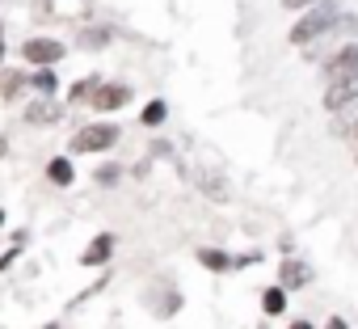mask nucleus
I'll return each mask as SVG.
<instances>
[{"instance_id": "nucleus-25", "label": "nucleus", "mask_w": 358, "mask_h": 329, "mask_svg": "<svg viewBox=\"0 0 358 329\" xmlns=\"http://www.w3.org/2000/svg\"><path fill=\"white\" fill-rule=\"evenodd\" d=\"M0 224H5V211H0Z\"/></svg>"}, {"instance_id": "nucleus-18", "label": "nucleus", "mask_w": 358, "mask_h": 329, "mask_svg": "<svg viewBox=\"0 0 358 329\" xmlns=\"http://www.w3.org/2000/svg\"><path fill=\"white\" fill-rule=\"evenodd\" d=\"M93 178H97V186H118V178H122V169H118V164H101V169H97Z\"/></svg>"}, {"instance_id": "nucleus-9", "label": "nucleus", "mask_w": 358, "mask_h": 329, "mask_svg": "<svg viewBox=\"0 0 358 329\" xmlns=\"http://www.w3.org/2000/svg\"><path fill=\"white\" fill-rule=\"evenodd\" d=\"M26 122H34V127L59 122V106L55 102H34V106H26Z\"/></svg>"}, {"instance_id": "nucleus-1", "label": "nucleus", "mask_w": 358, "mask_h": 329, "mask_svg": "<svg viewBox=\"0 0 358 329\" xmlns=\"http://www.w3.org/2000/svg\"><path fill=\"white\" fill-rule=\"evenodd\" d=\"M341 0H324V5H316V9H308L295 26H291V34H287V43L291 47H299V51H308L312 43H320L324 34H333L337 26H341Z\"/></svg>"}, {"instance_id": "nucleus-14", "label": "nucleus", "mask_w": 358, "mask_h": 329, "mask_svg": "<svg viewBox=\"0 0 358 329\" xmlns=\"http://www.w3.org/2000/svg\"><path fill=\"white\" fill-rule=\"evenodd\" d=\"M333 135L358 148V110H354V114H345V118H333Z\"/></svg>"}, {"instance_id": "nucleus-6", "label": "nucleus", "mask_w": 358, "mask_h": 329, "mask_svg": "<svg viewBox=\"0 0 358 329\" xmlns=\"http://www.w3.org/2000/svg\"><path fill=\"white\" fill-rule=\"evenodd\" d=\"M312 283V266L308 262H299V258H287L282 266H278V287H287V291H299V287H308Z\"/></svg>"}, {"instance_id": "nucleus-12", "label": "nucleus", "mask_w": 358, "mask_h": 329, "mask_svg": "<svg viewBox=\"0 0 358 329\" xmlns=\"http://www.w3.org/2000/svg\"><path fill=\"white\" fill-rule=\"evenodd\" d=\"M47 178H51V186H72V160L68 156H55L51 164H47Z\"/></svg>"}, {"instance_id": "nucleus-21", "label": "nucleus", "mask_w": 358, "mask_h": 329, "mask_svg": "<svg viewBox=\"0 0 358 329\" xmlns=\"http://www.w3.org/2000/svg\"><path fill=\"white\" fill-rule=\"evenodd\" d=\"M291 329H316L312 321H291Z\"/></svg>"}, {"instance_id": "nucleus-8", "label": "nucleus", "mask_w": 358, "mask_h": 329, "mask_svg": "<svg viewBox=\"0 0 358 329\" xmlns=\"http://www.w3.org/2000/svg\"><path fill=\"white\" fill-rule=\"evenodd\" d=\"M110 258H114V237H110V232L93 237V245H89V249L80 253V262H85V266H106Z\"/></svg>"}, {"instance_id": "nucleus-3", "label": "nucleus", "mask_w": 358, "mask_h": 329, "mask_svg": "<svg viewBox=\"0 0 358 329\" xmlns=\"http://www.w3.org/2000/svg\"><path fill=\"white\" fill-rule=\"evenodd\" d=\"M320 76H324V85H337L345 76H358V38L354 43H337L333 55L320 64Z\"/></svg>"}, {"instance_id": "nucleus-16", "label": "nucleus", "mask_w": 358, "mask_h": 329, "mask_svg": "<svg viewBox=\"0 0 358 329\" xmlns=\"http://www.w3.org/2000/svg\"><path fill=\"white\" fill-rule=\"evenodd\" d=\"M139 118H143L148 127H160V122L169 118V106H164V102L156 97V102H148V106H143V114H139Z\"/></svg>"}, {"instance_id": "nucleus-5", "label": "nucleus", "mask_w": 358, "mask_h": 329, "mask_svg": "<svg viewBox=\"0 0 358 329\" xmlns=\"http://www.w3.org/2000/svg\"><path fill=\"white\" fill-rule=\"evenodd\" d=\"M59 55H64V43H55V38H30V43L22 47V59H26V64H38V68L59 64Z\"/></svg>"}, {"instance_id": "nucleus-26", "label": "nucleus", "mask_w": 358, "mask_h": 329, "mask_svg": "<svg viewBox=\"0 0 358 329\" xmlns=\"http://www.w3.org/2000/svg\"><path fill=\"white\" fill-rule=\"evenodd\" d=\"M262 329H266V325H262Z\"/></svg>"}, {"instance_id": "nucleus-2", "label": "nucleus", "mask_w": 358, "mask_h": 329, "mask_svg": "<svg viewBox=\"0 0 358 329\" xmlns=\"http://www.w3.org/2000/svg\"><path fill=\"white\" fill-rule=\"evenodd\" d=\"M118 139H122L118 122H89V127H80V131L72 135V152H106V148H114Z\"/></svg>"}, {"instance_id": "nucleus-4", "label": "nucleus", "mask_w": 358, "mask_h": 329, "mask_svg": "<svg viewBox=\"0 0 358 329\" xmlns=\"http://www.w3.org/2000/svg\"><path fill=\"white\" fill-rule=\"evenodd\" d=\"M324 110L333 118H345L358 110V76H345L337 85H324Z\"/></svg>"}, {"instance_id": "nucleus-20", "label": "nucleus", "mask_w": 358, "mask_h": 329, "mask_svg": "<svg viewBox=\"0 0 358 329\" xmlns=\"http://www.w3.org/2000/svg\"><path fill=\"white\" fill-rule=\"evenodd\" d=\"M324 329H350V325H345L341 316H329V321H324Z\"/></svg>"}, {"instance_id": "nucleus-23", "label": "nucleus", "mask_w": 358, "mask_h": 329, "mask_svg": "<svg viewBox=\"0 0 358 329\" xmlns=\"http://www.w3.org/2000/svg\"><path fill=\"white\" fill-rule=\"evenodd\" d=\"M5 152H9V144H5V135H0V156H5Z\"/></svg>"}, {"instance_id": "nucleus-19", "label": "nucleus", "mask_w": 358, "mask_h": 329, "mask_svg": "<svg viewBox=\"0 0 358 329\" xmlns=\"http://www.w3.org/2000/svg\"><path fill=\"white\" fill-rule=\"evenodd\" d=\"M278 5H282L287 13H299V18H303L308 9H316V5H324V0H278Z\"/></svg>"}, {"instance_id": "nucleus-10", "label": "nucleus", "mask_w": 358, "mask_h": 329, "mask_svg": "<svg viewBox=\"0 0 358 329\" xmlns=\"http://www.w3.org/2000/svg\"><path fill=\"white\" fill-rule=\"evenodd\" d=\"M262 312H266V316H282V312H287V287H278V283L266 287V291H262Z\"/></svg>"}, {"instance_id": "nucleus-24", "label": "nucleus", "mask_w": 358, "mask_h": 329, "mask_svg": "<svg viewBox=\"0 0 358 329\" xmlns=\"http://www.w3.org/2000/svg\"><path fill=\"white\" fill-rule=\"evenodd\" d=\"M354 164H358V148H354Z\"/></svg>"}, {"instance_id": "nucleus-13", "label": "nucleus", "mask_w": 358, "mask_h": 329, "mask_svg": "<svg viewBox=\"0 0 358 329\" xmlns=\"http://www.w3.org/2000/svg\"><path fill=\"white\" fill-rule=\"evenodd\" d=\"M199 262H203L207 270H215V274H224V270H232V266H236L224 249H199Z\"/></svg>"}, {"instance_id": "nucleus-17", "label": "nucleus", "mask_w": 358, "mask_h": 329, "mask_svg": "<svg viewBox=\"0 0 358 329\" xmlns=\"http://www.w3.org/2000/svg\"><path fill=\"white\" fill-rule=\"evenodd\" d=\"M110 38H114L110 30H85V34H80V47H89V51H101V47H110Z\"/></svg>"}, {"instance_id": "nucleus-15", "label": "nucleus", "mask_w": 358, "mask_h": 329, "mask_svg": "<svg viewBox=\"0 0 358 329\" xmlns=\"http://www.w3.org/2000/svg\"><path fill=\"white\" fill-rule=\"evenodd\" d=\"M30 85H34L38 93H47V97H55V93H59V76H55V68H38V72L30 76Z\"/></svg>"}, {"instance_id": "nucleus-11", "label": "nucleus", "mask_w": 358, "mask_h": 329, "mask_svg": "<svg viewBox=\"0 0 358 329\" xmlns=\"http://www.w3.org/2000/svg\"><path fill=\"white\" fill-rule=\"evenodd\" d=\"M194 182H199V190H203V195H211L215 203H224V199H228V182H224L220 174H207V169H203Z\"/></svg>"}, {"instance_id": "nucleus-7", "label": "nucleus", "mask_w": 358, "mask_h": 329, "mask_svg": "<svg viewBox=\"0 0 358 329\" xmlns=\"http://www.w3.org/2000/svg\"><path fill=\"white\" fill-rule=\"evenodd\" d=\"M131 102V89L127 85H101L93 93V110H122Z\"/></svg>"}, {"instance_id": "nucleus-22", "label": "nucleus", "mask_w": 358, "mask_h": 329, "mask_svg": "<svg viewBox=\"0 0 358 329\" xmlns=\"http://www.w3.org/2000/svg\"><path fill=\"white\" fill-rule=\"evenodd\" d=\"M0 55H5V26H0Z\"/></svg>"}]
</instances>
